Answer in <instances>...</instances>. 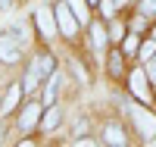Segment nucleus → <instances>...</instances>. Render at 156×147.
Instances as JSON below:
<instances>
[{"label": "nucleus", "instance_id": "obj_6", "mask_svg": "<svg viewBox=\"0 0 156 147\" xmlns=\"http://www.w3.org/2000/svg\"><path fill=\"white\" fill-rule=\"evenodd\" d=\"M37 113H41V103H25V110H22V116H19V128H22V131L34 128Z\"/></svg>", "mask_w": 156, "mask_h": 147}, {"label": "nucleus", "instance_id": "obj_11", "mask_svg": "<svg viewBox=\"0 0 156 147\" xmlns=\"http://www.w3.org/2000/svg\"><path fill=\"white\" fill-rule=\"evenodd\" d=\"M41 78H44V75H41V72H37L34 66H31V69L25 72V78H22V88H25V91H34V88H37V82H41Z\"/></svg>", "mask_w": 156, "mask_h": 147}, {"label": "nucleus", "instance_id": "obj_23", "mask_svg": "<svg viewBox=\"0 0 156 147\" xmlns=\"http://www.w3.org/2000/svg\"><path fill=\"white\" fill-rule=\"evenodd\" d=\"M0 141H3V128H0Z\"/></svg>", "mask_w": 156, "mask_h": 147}, {"label": "nucleus", "instance_id": "obj_7", "mask_svg": "<svg viewBox=\"0 0 156 147\" xmlns=\"http://www.w3.org/2000/svg\"><path fill=\"white\" fill-rule=\"evenodd\" d=\"M31 66H34L41 75H53V72H56V60L50 57V53H41V57H34V63H31Z\"/></svg>", "mask_w": 156, "mask_h": 147}, {"label": "nucleus", "instance_id": "obj_1", "mask_svg": "<svg viewBox=\"0 0 156 147\" xmlns=\"http://www.w3.org/2000/svg\"><path fill=\"white\" fill-rule=\"evenodd\" d=\"M25 44L28 38H25L22 25H9L6 31H0V63H19Z\"/></svg>", "mask_w": 156, "mask_h": 147}, {"label": "nucleus", "instance_id": "obj_9", "mask_svg": "<svg viewBox=\"0 0 156 147\" xmlns=\"http://www.w3.org/2000/svg\"><path fill=\"white\" fill-rule=\"evenodd\" d=\"M103 141H106V144H112V147H122V144H125V135H122V128L106 125V131H103Z\"/></svg>", "mask_w": 156, "mask_h": 147}, {"label": "nucleus", "instance_id": "obj_2", "mask_svg": "<svg viewBox=\"0 0 156 147\" xmlns=\"http://www.w3.org/2000/svg\"><path fill=\"white\" fill-rule=\"evenodd\" d=\"M53 13H56V22H59V31L66 35V38H75V35H78V25H81V22H78V16L72 13V6H69V0H66V3H56V6H53Z\"/></svg>", "mask_w": 156, "mask_h": 147}, {"label": "nucleus", "instance_id": "obj_22", "mask_svg": "<svg viewBox=\"0 0 156 147\" xmlns=\"http://www.w3.org/2000/svg\"><path fill=\"white\" fill-rule=\"evenodd\" d=\"M9 3H12V0H0V6H9Z\"/></svg>", "mask_w": 156, "mask_h": 147}, {"label": "nucleus", "instance_id": "obj_15", "mask_svg": "<svg viewBox=\"0 0 156 147\" xmlns=\"http://www.w3.org/2000/svg\"><path fill=\"white\" fill-rule=\"evenodd\" d=\"M56 82H59V78H53V82L44 85V103L47 106H53V100H56Z\"/></svg>", "mask_w": 156, "mask_h": 147}, {"label": "nucleus", "instance_id": "obj_25", "mask_svg": "<svg viewBox=\"0 0 156 147\" xmlns=\"http://www.w3.org/2000/svg\"><path fill=\"white\" fill-rule=\"evenodd\" d=\"M153 38H156V28H153Z\"/></svg>", "mask_w": 156, "mask_h": 147}, {"label": "nucleus", "instance_id": "obj_18", "mask_svg": "<svg viewBox=\"0 0 156 147\" xmlns=\"http://www.w3.org/2000/svg\"><path fill=\"white\" fill-rule=\"evenodd\" d=\"M140 13L144 16H156V0H140Z\"/></svg>", "mask_w": 156, "mask_h": 147}, {"label": "nucleus", "instance_id": "obj_5", "mask_svg": "<svg viewBox=\"0 0 156 147\" xmlns=\"http://www.w3.org/2000/svg\"><path fill=\"white\" fill-rule=\"evenodd\" d=\"M34 22H37V28H41L44 38H53L56 28H59V22H56V13H50V9H34Z\"/></svg>", "mask_w": 156, "mask_h": 147}, {"label": "nucleus", "instance_id": "obj_13", "mask_svg": "<svg viewBox=\"0 0 156 147\" xmlns=\"http://www.w3.org/2000/svg\"><path fill=\"white\" fill-rule=\"evenodd\" d=\"M69 6L78 16V22H87V0H69Z\"/></svg>", "mask_w": 156, "mask_h": 147}, {"label": "nucleus", "instance_id": "obj_16", "mask_svg": "<svg viewBox=\"0 0 156 147\" xmlns=\"http://www.w3.org/2000/svg\"><path fill=\"white\" fill-rule=\"evenodd\" d=\"M109 72L122 75V53H109Z\"/></svg>", "mask_w": 156, "mask_h": 147}, {"label": "nucleus", "instance_id": "obj_26", "mask_svg": "<svg viewBox=\"0 0 156 147\" xmlns=\"http://www.w3.org/2000/svg\"><path fill=\"white\" fill-rule=\"evenodd\" d=\"M115 3H122V0H115Z\"/></svg>", "mask_w": 156, "mask_h": 147}, {"label": "nucleus", "instance_id": "obj_24", "mask_svg": "<svg viewBox=\"0 0 156 147\" xmlns=\"http://www.w3.org/2000/svg\"><path fill=\"white\" fill-rule=\"evenodd\" d=\"M87 3H100V0H87Z\"/></svg>", "mask_w": 156, "mask_h": 147}, {"label": "nucleus", "instance_id": "obj_21", "mask_svg": "<svg viewBox=\"0 0 156 147\" xmlns=\"http://www.w3.org/2000/svg\"><path fill=\"white\" fill-rule=\"evenodd\" d=\"M147 63H150V72H153V78H156V57H153V60H147Z\"/></svg>", "mask_w": 156, "mask_h": 147}, {"label": "nucleus", "instance_id": "obj_14", "mask_svg": "<svg viewBox=\"0 0 156 147\" xmlns=\"http://www.w3.org/2000/svg\"><path fill=\"white\" fill-rule=\"evenodd\" d=\"M140 57H144V60H153V57H156V38H153V35L140 44Z\"/></svg>", "mask_w": 156, "mask_h": 147}, {"label": "nucleus", "instance_id": "obj_4", "mask_svg": "<svg viewBox=\"0 0 156 147\" xmlns=\"http://www.w3.org/2000/svg\"><path fill=\"white\" fill-rule=\"evenodd\" d=\"M128 85H131V94L140 103H150V88H147V72L144 69H134L131 78H128Z\"/></svg>", "mask_w": 156, "mask_h": 147}, {"label": "nucleus", "instance_id": "obj_20", "mask_svg": "<svg viewBox=\"0 0 156 147\" xmlns=\"http://www.w3.org/2000/svg\"><path fill=\"white\" fill-rule=\"evenodd\" d=\"M109 35L115 38V41H122V25H112V28H109Z\"/></svg>", "mask_w": 156, "mask_h": 147}, {"label": "nucleus", "instance_id": "obj_12", "mask_svg": "<svg viewBox=\"0 0 156 147\" xmlns=\"http://www.w3.org/2000/svg\"><path fill=\"white\" fill-rule=\"evenodd\" d=\"M41 125L50 131V128H56L59 125V110H56V106H50V110L44 113V119H41Z\"/></svg>", "mask_w": 156, "mask_h": 147}, {"label": "nucleus", "instance_id": "obj_8", "mask_svg": "<svg viewBox=\"0 0 156 147\" xmlns=\"http://www.w3.org/2000/svg\"><path fill=\"white\" fill-rule=\"evenodd\" d=\"M22 91H25L22 85H12V88L6 91V97H3V103H0V116H3V113H9L12 106L19 103V94H22Z\"/></svg>", "mask_w": 156, "mask_h": 147}, {"label": "nucleus", "instance_id": "obj_3", "mask_svg": "<svg viewBox=\"0 0 156 147\" xmlns=\"http://www.w3.org/2000/svg\"><path fill=\"white\" fill-rule=\"evenodd\" d=\"M128 113H131V119L137 122V128H140V135H144V138H153V135H156V116H153V113L147 110V106L134 103V106H131Z\"/></svg>", "mask_w": 156, "mask_h": 147}, {"label": "nucleus", "instance_id": "obj_10", "mask_svg": "<svg viewBox=\"0 0 156 147\" xmlns=\"http://www.w3.org/2000/svg\"><path fill=\"white\" fill-rule=\"evenodd\" d=\"M106 28H100V25H90V41H94V50H103L106 47Z\"/></svg>", "mask_w": 156, "mask_h": 147}, {"label": "nucleus", "instance_id": "obj_19", "mask_svg": "<svg viewBox=\"0 0 156 147\" xmlns=\"http://www.w3.org/2000/svg\"><path fill=\"white\" fill-rule=\"evenodd\" d=\"M100 6H103V16H115V0H100Z\"/></svg>", "mask_w": 156, "mask_h": 147}, {"label": "nucleus", "instance_id": "obj_17", "mask_svg": "<svg viewBox=\"0 0 156 147\" xmlns=\"http://www.w3.org/2000/svg\"><path fill=\"white\" fill-rule=\"evenodd\" d=\"M122 47H125V53H137V50H140V44H137L134 35H131V38H122Z\"/></svg>", "mask_w": 156, "mask_h": 147}]
</instances>
